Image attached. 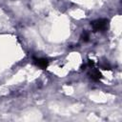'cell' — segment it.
<instances>
[{
	"instance_id": "3",
	"label": "cell",
	"mask_w": 122,
	"mask_h": 122,
	"mask_svg": "<svg viewBox=\"0 0 122 122\" xmlns=\"http://www.w3.org/2000/svg\"><path fill=\"white\" fill-rule=\"evenodd\" d=\"M101 77H102V74H101L100 71H97V70H94V71H92V73H91V78H92V80H94V81H98Z\"/></svg>"
},
{
	"instance_id": "2",
	"label": "cell",
	"mask_w": 122,
	"mask_h": 122,
	"mask_svg": "<svg viewBox=\"0 0 122 122\" xmlns=\"http://www.w3.org/2000/svg\"><path fill=\"white\" fill-rule=\"evenodd\" d=\"M33 60H34V64L41 69H47L49 65V61L45 58H34Z\"/></svg>"
},
{
	"instance_id": "1",
	"label": "cell",
	"mask_w": 122,
	"mask_h": 122,
	"mask_svg": "<svg viewBox=\"0 0 122 122\" xmlns=\"http://www.w3.org/2000/svg\"><path fill=\"white\" fill-rule=\"evenodd\" d=\"M92 29H93V31H103L107 29V26H108V20L107 19H97L93 22L91 23Z\"/></svg>"
},
{
	"instance_id": "4",
	"label": "cell",
	"mask_w": 122,
	"mask_h": 122,
	"mask_svg": "<svg viewBox=\"0 0 122 122\" xmlns=\"http://www.w3.org/2000/svg\"><path fill=\"white\" fill-rule=\"evenodd\" d=\"M82 39H83V41H85V42L88 41V40H89V33L85 31V32L82 34Z\"/></svg>"
}]
</instances>
